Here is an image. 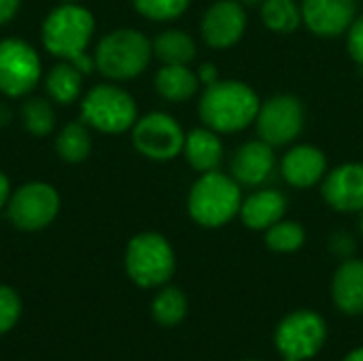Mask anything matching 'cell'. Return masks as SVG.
I'll list each match as a JSON object with an SVG mask.
<instances>
[{
  "label": "cell",
  "mask_w": 363,
  "mask_h": 361,
  "mask_svg": "<svg viewBox=\"0 0 363 361\" xmlns=\"http://www.w3.org/2000/svg\"><path fill=\"white\" fill-rule=\"evenodd\" d=\"M262 98L245 81L219 79L213 85L202 87L198 100V115L202 126L217 134H238L255 123Z\"/></svg>",
  "instance_id": "6da1fadb"
},
{
  "label": "cell",
  "mask_w": 363,
  "mask_h": 361,
  "mask_svg": "<svg viewBox=\"0 0 363 361\" xmlns=\"http://www.w3.org/2000/svg\"><path fill=\"white\" fill-rule=\"evenodd\" d=\"M242 187L230 172L213 170L198 174L187 194V213L194 223L217 230L234 221L242 204Z\"/></svg>",
  "instance_id": "7a4b0ae2"
},
{
  "label": "cell",
  "mask_w": 363,
  "mask_h": 361,
  "mask_svg": "<svg viewBox=\"0 0 363 361\" xmlns=\"http://www.w3.org/2000/svg\"><path fill=\"white\" fill-rule=\"evenodd\" d=\"M96 68L113 81H132L140 77L151 57V40L134 28H117L106 32L96 45Z\"/></svg>",
  "instance_id": "3957f363"
},
{
  "label": "cell",
  "mask_w": 363,
  "mask_h": 361,
  "mask_svg": "<svg viewBox=\"0 0 363 361\" xmlns=\"http://www.w3.org/2000/svg\"><path fill=\"white\" fill-rule=\"evenodd\" d=\"M94 30L96 19L91 11L74 2H64L45 17L40 38L43 47L51 55L60 60H72L87 49Z\"/></svg>",
  "instance_id": "277c9868"
},
{
  "label": "cell",
  "mask_w": 363,
  "mask_h": 361,
  "mask_svg": "<svg viewBox=\"0 0 363 361\" xmlns=\"http://www.w3.org/2000/svg\"><path fill=\"white\" fill-rule=\"evenodd\" d=\"M177 270V255L160 232H140L125 247V272L138 287H164Z\"/></svg>",
  "instance_id": "5b68a950"
},
{
  "label": "cell",
  "mask_w": 363,
  "mask_h": 361,
  "mask_svg": "<svg viewBox=\"0 0 363 361\" xmlns=\"http://www.w3.org/2000/svg\"><path fill=\"white\" fill-rule=\"evenodd\" d=\"M83 121L102 134H123L138 119V106L130 91L115 83L94 85L81 102Z\"/></svg>",
  "instance_id": "8992f818"
},
{
  "label": "cell",
  "mask_w": 363,
  "mask_h": 361,
  "mask_svg": "<svg viewBox=\"0 0 363 361\" xmlns=\"http://www.w3.org/2000/svg\"><path fill=\"white\" fill-rule=\"evenodd\" d=\"M253 126L257 138L266 140L274 149L289 147L304 132L306 126L304 102L294 94H274L262 102Z\"/></svg>",
  "instance_id": "52a82bcc"
},
{
  "label": "cell",
  "mask_w": 363,
  "mask_h": 361,
  "mask_svg": "<svg viewBox=\"0 0 363 361\" xmlns=\"http://www.w3.org/2000/svg\"><path fill=\"white\" fill-rule=\"evenodd\" d=\"M183 143L185 130L164 111L147 113L132 126V145L147 160L170 162L183 153Z\"/></svg>",
  "instance_id": "ba28073f"
},
{
  "label": "cell",
  "mask_w": 363,
  "mask_h": 361,
  "mask_svg": "<svg viewBox=\"0 0 363 361\" xmlns=\"http://www.w3.org/2000/svg\"><path fill=\"white\" fill-rule=\"evenodd\" d=\"M328 340V323L315 311H294L277 326L274 345L283 357L298 361L313 360L319 355Z\"/></svg>",
  "instance_id": "9c48e42d"
},
{
  "label": "cell",
  "mask_w": 363,
  "mask_h": 361,
  "mask_svg": "<svg viewBox=\"0 0 363 361\" xmlns=\"http://www.w3.org/2000/svg\"><path fill=\"white\" fill-rule=\"evenodd\" d=\"M9 221L23 232H38L53 223L60 213V194L53 185L43 181L23 183L6 202Z\"/></svg>",
  "instance_id": "30bf717a"
},
{
  "label": "cell",
  "mask_w": 363,
  "mask_h": 361,
  "mask_svg": "<svg viewBox=\"0 0 363 361\" xmlns=\"http://www.w3.org/2000/svg\"><path fill=\"white\" fill-rule=\"evenodd\" d=\"M43 64L36 49L23 38L0 40V91L9 98L28 96L40 81Z\"/></svg>",
  "instance_id": "8fae6325"
},
{
  "label": "cell",
  "mask_w": 363,
  "mask_h": 361,
  "mask_svg": "<svg viewBox=\"0 0 363 361\" xmlns=\"http://www.w3.org/2000/svg\"><path fill=\"white\" fill-rule=\"evenodd\" d=\"M249 19L238 0H215L200 19V36L211 49H230L242 40Z\"/></svg>",
  "instance_id": "7c38bea8"
},
{
  "label": "cell",
  "mask_w": 363,
  "mask_h": 361,
  "mask_svg": "<svg viewBox=\"0 0 363 361\" xmlns=\"http://www.w3.org/2000/svg\"><path fill=\"white\" fill-rule=\"evenodd\" d=\"M279 160L274 147L262 138L245 140L238 145L230 157V174L245 189L264 187L277 172Z\"/></svg>",
  "instance_id": "4fadbf2b"
},
{
  "label": "cell",
  "mask_w": 363,
  "mask_h": 361,
  "mask_svg": "<svg viewBox=\"0 0 363 361\" xmlns=\"http://www.w3.org/2000/svg\"><path fill=\"white\" fill-rule=\"evenodd\" d=\"M321 198L336 213L363 211V164L345 162L328 170L321 181Z\"/></svg>",
  "instance_id": "5bb4252c"
},
{
  "label": "cell",
  "mask_w": 363,
  "mask_h": 361,
  "mask_svg": "<svg viewBox=\"0 0 363 361\" xmlns=\"http://www.w3.org/2000/svg\"><path fill=\"white\" fill-rule=\"evenodd\" d=\"M328 170V155L323 153V149L311 143L289 145L279 162V172L283 181L294 189H311L315 185H321Z\"/></svg>",
  "instance_id": "9a60e30c"
},
{
  "label": "cell",
  "mask_w": 363,
  "mask_h": 361,
  "mask_svg": "<svg viewBox=\"0 0 363 361\" xmlns=\"http://www.w3.org/2000/svg\"><path fill=\"white\" fill-rule=\"evenodd\" d=\"M302 26L319 38L345 36L357 17V0H300Z\"/></svg>",
  "instance_id": "2e32d148"
},
{
  "label": "cell",
  "mask_w": 363,
  "mask_h": 361,
  "mask_svg": "<svg viewBox=\"0 0 363 361\" xmlns=\"http://www.w3.org/2000/svg\"><path fill=\"white\" fill-rule=\"evenodd\" d=\"M287 213V196L274 187H257L242 198L240 221L253 232H266L270 226L281 221Z\"/></svg>",
  "instance_id": "e0dca14e"
},
{
  "label": "cell",
  "mask_w": 363,
  "mask_h": 361,
  "mask_svg": "<svg viewBox=\"0 0 363 361\" xmlns=\"http://www.w3.org/2000/svg\"><path fill=\"white\" fill-rule=\"evenodd\" d=\"M181 155L185 157L189 168L196 170L198 174L221 170V164L225 160V147H223L221 134H217L215 130L206 126L185 132Z\"/></svg>",
  "instance_id": "ac0fdd59"
},
{
  "label": "cell",
  "mask_w": 363,
  "mask_h": 361,
  "mask_svg": "<svg viewBox=\"0 0 363 361\" xmlns=\"http://www.w3.org/2000/svg\"><path fill=\"white\" fill-rule=\"evenodd\" d=\"M332 300L349 317L363 315V260H342L332 277Z\"/></svg>",
  "instance_id": "d6986e66"
},
{
  "label": "cell",
  "mask_w": 363,
  "mask_h": 361,
  "mask_svg": "<svg viewBox=\"0 0 363 361\" xmlns=\"http://www.w3.org/2000/svg\"><path fill=\"white\" fill-rule=\"evenodd\" d=\"M153 87L162 100L172 104L187 102L202 89L198 74L189 68V64H162L155 72Z\"/></svg>",
  "instance_id": "ffe728a7"
},
{
  "label": "cell",
  "mask_w": 363,
  "mask_h": 361,
  "mask_svg": "<svg viewBox=\"0 0 363 361\" xmlns=\"http://www.w3.org/2000/svg\"><path fill=\"white\" fill-rule=\"evenodd\" d=\"M151 47L153 57H157L162 64H191L198 53L194 36L181 28L162 30L151 40Z\"/></svg>",
  "instance_id": "44dd1931"
},
{
  "label": "cell",
  "mask_w": 363,
  "mask_h": 361,
  "mask_svg": "<svg viewBox=\"0 0 363 361\" xmlns=\"http://www.w3.org/2000/svg\"><path fill=\"white\" fill-rule=\"evenodd\" d=\"M45 89L49 94V100L55 104H72L79 100L83 89V74L68 62L55 64L49 74L45 77Z\"/></svg>",
  "instance_id": "7402d4cb"
},
{
  "label": "cell",
  "mask_w": 363,
  "mask_h": 361,
  "mask_svg": "<svg viewBox=\"0 0 363 361\" xmlns=\"http://www.w3.org/2000/svg\"><path fill=\"white\" fill-rule=\"evenodd\" d=\"M55 151L62 162L66 164H81L89 157L91 153V134L89 126L83 121H72L66 123L57 138H55Z\"/></svg>",
  "instance_id": "603a6c76"
},
{
  "label": "cell",
  "mask_w": 363,
  "mask_h": 361,
  "mask_svg": "<svg viewBox=\"0 0 363 361\" xmlns=\"http://www.w3.org/2000/svg\"><path fill=\"white\" fill-rule=\"evenodd\" d=\"M259 17L274 34H291L302 26V9L298 0H262Z\"/></svg>",
  "instance_id": "cb8c5ba5"
},
{
  "label": "cell",
  "mask_w": 363,
  "mask_h": 361,
  "mask_svg": "<svg viewBox=\"0 0 363 361\" xmlns=\"http://www.w3.org/2000/svg\"><path fill=\"white\" fill-rule=\"evenodd\" d=\"M187 311H189L187 296L179 287H162L151 304L153 319L164 328L179 326L187 317Z\"/></svg>",
  "instance_id": "d4e9b609"
},
{
  "label": "cell",
  "mask_w": 363,
  "mask_h": 361,
  "mask_svg": "<svg viewBox=\"0 0 363 361\" xmlns=\"http://www.w3.org/2000/svg\"><path fill=\"white\" fill-rule=\"evenodd\" d=\"M306 243V230L300 221L294 219H281L274 226L266 230V247L272 253H296Z\"/></svg>",
  "instance_id": "484cf974"
},
{
  "label": "cell",
  "mask_w": 363,
  "mask_h": 361,
  "mask_svg": "<svg viewBox=\"0 0 363 361\" xmlns=\"http://www.w3.org/2000/svg\"><path fill=\"white\" fill-rule=\"evenodd\" d=\"M21 123L26 128L28 134L36 136V138H45L53 132L55 128V111L51 106L49 100L45 98H28L21 104Z\"/></svg>",
  "instance_id": "4316f807"
},
{
  "label": "cell",
  "mask_w": 363,
  "mask_h": 361,
  "mask_svg": "<svg viewBox=\"0 0 363 361\" xmlns=\"http://www.w3.org/2000/svg\"><path fill=\"white\" fill-rule=\"evenodd\" d=\"M189 2L191 0H132L138 15L157 23L179 19L189 9Z\"/></svg>",
  "instance_id": "83f0119b"
},
{
  "label": "cell",
  "mask_w": 363,
  "mask_h": 361,
  "mask_svg": "<svg viewBox=\"0 0 363 361\" xmlns=\"http://www.w3.org/2000/svg\"><path fill=\"white\" fill-rule=\"evenodd\" d=\"M21 315V300L15 289L0 285V336L15 328Z\"/></svg>",
  "instance_id": "f1b7e54d"
},
{
  "label": "cell",
  "mask_w": 363,
  "mask_h": 361,
  "mask_svg": "<svg viewBox=\"0 0 363 361\" xmlns=\"http://www.w3.org/2000/svg\"><path fill=\"white\" fill-rule=\"evenodd\" d=\"M345 36H347V51L351 60L359 68H363V13H357V17L353 19Z\"/></svg>",
  "instance_id": "f546056e"
},
{
  "label": "cell",
  "mask_w": 363,
  "mask_h": 361,
  "mask_svg": "<svg viewBox=\"0 0 363 361\" xmlns=\"http://www.w3.org/2000/svg\"><path fill=\"white\" fill-rule=\"evenodd\" d=\"M328 249H330L338 260H349V257L355 255L357 243H355L353 234H349V232H345V230H338V232H334V234L330 236Z\"/></svg>",
  "instance_id": "4dcf8cb0"
},
{
  "label": "cell",
  "mask_w": 363,
  "mask_h": 361,
  "mask_svg": "<svg viewBox=\"0 0 363 361\" xmlns=\"http://www.w3.org/2000/svg\"><path fill=\"white\" fill-rule=\"evenodd\" d=\"M196 74H198V81H200V85H202V87L213 85V83H217V81H219V68H217V64H213V62H204V64H200V68L196 70Z\"/></svg>",
  "instance_id": "1f68e13d"
},
{
  "label": "cell",
  "mask_w": 363,
  "mask_h": 361,
  "mask_svg": "<svg viewBox=\"0 0 363 361\" xmlns=\"http://www.w3.org/2000/svg\"><path fill=\"white\" fill-rule=\"evenodd\" d=\"M21 0H0V26H6L19 11Z\"/></svg>",
  "instance_id": "d6a6232c"
},
{
  "label": "cell",
  "mask_w": 363,
  "mask_h": 361,
  "mask_svg": "<svg viewBox=\"0 0 363 361\" xmlns=\"http://www.w3.org/2000/svg\"><path fill=\"white\" fill-rule=\"evenodd\" d=\"M9 198H11V181H9V177L0 170V209L6 206Z\"/></svg>",
  "instance_id": "836d02e7"
},
{
  "label": "cell",
  "mask_w": 363,
  "mask_h": 361,
  "mask_svg": "<svg viewBox=\"0 0 363 361\" xmlns=\"http://www.w3.org/2000/svg\"><path fill=\"white\" fill-rule=\"evenodd\" d=\"M13 119V111L6 102H0V128H6Z\"/></svg>",
  "instance_id": "e575fe53"
},
{
  "label": "cell",
  "mask_w": 363,
  "mask_h": 361,
  "mask_svg": "<svg viewBox=\"0 0 363 361\" xmlns=\"http://www.w3.org/2000/svg\"><path fill=\"white\" fill-rule=\"evenodd\" d=\"M342 361H363V347H357V349H353L347 357Z\"/></svg>",
  "instance_id": "d590c367"
},
{
  "label": "cell",
  "mask_w": 363,
  "mask_h": 361,
  "mask_svg": "<svg viewBox=\"0 0 363 361\" xmlns=\"http://www.w3.org/2000/svg\"><path fill=\"white\" fill-rule=\"evenodd\" d=\"M245 9H249V6H259L262 4V0H238Z\"/></svg>",
  "instance_id": "8d00e7d4"
},
{
  "label": "cell",
  "mask_w": 363,
  "mask_h": 361,
  "mask_svg": "<svg viewBox=\"0 0 363 361\" xmlns=\"http://www.w3.org/2000/svg\"><path fill=\"white\" fill-rule=\"evenodd\" d=\"M359 232H362V234H363V211H362V213H359Z\"/></svg>",
  "instance_id": "74e56055"
},
{
  "label": "cell",
  "mask_w": 363,
  "mask_h": 361,
  "mask_svg": "<svg viewBox=\"0 0 363 361\" xmlns=\"http://www.w3.org/2000/svg\"><path fill=\"white\" fill-rule=\"evenodd\" d=\"M283 361H298V360H294V357H283Z\"/></svg>",
  "instance_id": "f35d334b"
},
{
  "label": "cell",
  "mask_w": 363,
  "mask_h": 361,
  "mask_svg": "<svg viewBox=\"0 0 363 361\" xmlns=\"http://www.w3.org/2000/svg\"><path fill=\"white\" fill-rule=\"evenodd\" d=\"M64 2H74V0H64Z\"/></svg>",
  "instance_id": "ab89813d"
},
{
  "label": "cell",
  "mask_w": 363,
  "mask_h": 361,
  "mask_svg": "<svg viewBox=\"0 0 363 361\" xmlns=\"http://www.w3.org/2000/svg\"><path fill=\"white\" fill-rule=\"evenodd\" d=\"M245 361H259V360H245Z\"/></svg>",
  "instance_id": "60d3db41"
}]
</instances>
